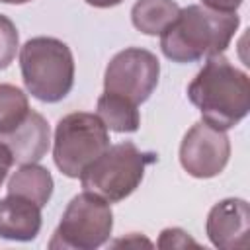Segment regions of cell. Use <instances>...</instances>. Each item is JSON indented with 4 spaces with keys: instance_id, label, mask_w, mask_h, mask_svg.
I'll return each mask as SVG.
<instances>
[{
    "instance_id": "6da1fadb",
    "label": "cell",
    "mask_w": 250,
    "mask_h": 250,
    "mask_svg": "<svg viewBox=\"0 0 250 250\" xmlns=\"http://www.w3.org/2000/svg\"><path fill=\"white\" fill-rule=\"evenodd\" d=\"M238 25L240 16L236 12H217L203 4H189L180 8L176 20L160 33V49L174 62H195L223 55Z\"/></svg>"
},
{
    "instance_id": "7a4b0ae2",
    "label": "cell",
    "mask_w": 250,
    "mask_h": 250,
    "mask_svg": "<svg viewBox=\"0 0 250 250\" xmlns=\"http://www.w3.org/2000/svg\"><path fill=\"white\" fill-rule=\"evenodd\" d=\"M201 119L217 129H232L250 111V78L225 55H213L188 86Z\"/></svg>"
},
{
    "instance_id": "3957f363",
    "label": "cell",
    "mask_w": 250,
    "mask_h": 250,
    "mask_svg": "<svg viewBox=\"0 0 250 250\" xmlns=\"http://www.w3.org/2000/svg\"><path fill=\"white\" fill-rule=\"evenodd\" d=\"M20 68L27 92L45 104L64 100L74 86V57L57 37H31L20 49Z\"/></svg>"
},
{
    "instance_id": "277c9868",
    "label": "cell",
    "mask_w": 250,
    "mask_h": 250,
    "mask_svg": "<svg viewBox=\"0 0 250 250\" xmlns=\"http://www.w3.org/2000/svg\"><path fill=\"white\" fill-rule=\"evenodd\" d=\"M156 160V152L141 150L135 143L125 141L109 145L78 178L86 191H92L109 203H117L141 186L146 166Z\"/></svg>"
},
{
    "instance_id": "5b68a950",
    "label": "cell",
    "mask_w": 250,
    "mask_h": 250,
    "mask_svg": "<svg viewBox=\"0 0 250 250\" xmlns=\"http://www.w3.org/2000/svg\"><path fill=\"white\" fill-rule=\"evenodd\" d=\"M113 230V213L109 201L104 197L82 191L66 205L59 227L55 229L49 248L51 250H94L104 246Z\"/></svg>"
},
{
    "instance_id": "8992f818",
    "label": "cell",
    "mask_w": 250,
    "mask_h": 250,
    "mask_svg": "<svg viewBox=\"0 0 250 250\" xmlns=\"http://www.w3.org/2000/svg\"><path fill=\"white\" fill-rule=\"evenodd\" d=\"M109 146V133L96 113L74 111L59 119L53 139V160L57 168L78 178L82 170Z\"/></svg>"
},
{
    "instance_id": "52a82bcc",
    "label": "cell",
    "mask_w": 250,
    "mask_h": 250,
    "mask_svg": "<svg viewBox=\"0 0 250 250\" xmlns=\"http://www.w3.org/2000/svg\"><path fill=\"white\" fill-rule=\"evenodd\" d=\"M160 76V61L141 47H127L111 57L104 72V92L121 96L135 105L145 104Z\"/></svg>"
},
{
    "instance_id": "ba28073f",
    "label": "cell",
    "mask_w": 250,
    "mask_h": 250,
    "mask_svg": "<svg viewBox=\"0 0 250 250\" xmlns=\"http://www.w3.org/2000/svg\"><path fill=\"white\" fill-rule=\"evenodd\" d=\"M230 158V141L223 129H217L203 119L191 125L180 145L182 168L199 180L219 176Z\"/></svg>"
},
{
    "instance_id": "9c48e42d",
    "label": "cell",
    "mask_w": 250,
    "mask_h": 250,
    "mask_svg": "<svg viewBox=\"0 0 250 250\" xmlns=\"http://www.w3.org/2000/svg\"><path fill=\"white\" fill-rule=\"evenodd\" d=\"M205 230L213 246L223 250L246 248L250 234V207L240 197L215 203L207 215Z\"/></svg>"
},
{
    "instance_id": "30bf717a",
    "label": "cell",
    "mask_w": 250,
    "mask_h": 250,
    "mask_svg": "<svg viewBox=\"0 0 250 250\" xmlns=\"http://www.w3.org/2000/svg\"><path fill=\"white\" fill-rule=\"evenodd\" d=\"M0 143L8 146L14 162L18 164L39 162L49 150L51 129L47 119L41 113L29 109L25 119L16 129L0 135Z\"/></svg>"
},
{
    "instance_id": "8fae6325",
    "label": "cell",
    "mask_w": 250,
    "mask_h": 250,
    "mask_svg": "<svg viewBox=\"0 0 250 250\" xmlns=\"http://www.w3.org/2000/svg\"><path fill=\"white\" fill-rule=\"evenodd\" d=\"M41 209L35 201L8 193L0 199V238L29 242L41 230Z\"/></svg>"
},
{
    "instance_id": "7c38bea8",
    "label": "cell",
    "mask_w": 250,
    "mask_h": 250,
    "mask_svg": "<svg viewBox=\"0 0 250 250\" xmlns=\"http://www.w3.org/2000/svg\"><path fill=\"white\" fill-rule=\"evenodd\" d=\"M53 176L45 166H39L37 162L20 164V168L10 176L8 180V193L27 197L35 201L39 207H45L53 195Z\"/></svg>"
},
{
    "instance_id": "4fadbf2b",
    "label": "cell",
    "mask_w": 250,
    "mask_h": 250,
    "mask_svg": "<svg viewBox=\"0 0 250 250\" xmlns=\"http://www.w3.org/2000/svg\"><path fill=\"white\" fill-rule=\"evenodd\" d=\"M139 105L131 104L129 100L104 92L96 104V115L104 121L107 131L115 133H135L141 127Z\"/></svg>"
},
{
    "instance_id": "5bb4252c",
    "label": "cell",
    "mask_w": 250,
    "mask_h": 250,
    "mask_svg": "<svg viewBox=\"0 0 250 250\" xmlns=\"http://www.w3.org/2000/svg\"><path fill=\"white\" fill-rule=\"evenodd\" d=\"M174 0H137L131 8L133 25L145 35H160L178 16Z\"/></svg>"
},
{
    "instance_id": "9a60e30c",
    "label": "cell",
    "mask_w": 250,
    "mask_h": 250,
    "mask_svg": "<svg viewBox=\"0 0 250 250\" xmlns=\"http://www.w3.org/2000/svg\"><path fill=\"white\" fill-rule=\"evenodd\" d=\"M29 113V102L21 88L0 84V135L16 129Z\"/></svg>"
},
{
    "instance_id": "2e32d148",
    "label": "cell",
    "mask_w": 250,
    "mask_h": 250,
    "mask_svg": "<svg viewBox=\"0 0 250 250\" xmlns=\"http://www.w3.org/2000/svg\"><path fill=\"white\" fill-rule=\"evenodd\" d=\"M18 47H20V35H18L16 23L8 16L0 14V70L12 64V61L16 59Z\"/></svg>"
},
{
    "instance_id": "e0dca14e",
    "label": "cell",
    "mask_w": 250,
    "mask_h": 250,
    "mask_svg": "<svg viewBox=\"0 0 250 250\" xmlns=\"http://www.w3.org/2000/svg\"><path fill=\"white\" fill-rule=\"evenodd\" d=\"M160 248H188V246H199L186 230L174 227V229H164L158 236V242H156Z\"/></svg>"
},
{
    "instance_id": "ac0fdd59",
    "label": "cell",
    "mask_w": 250,
    "mask_h": 250,
    "mask_svg": "<svg viewBox=\"0 0 250 250\" xmlns=\"http://www.w3.org/2000/svg\"><path fill=\"white\" fill-rule=\"evenodd\" d=\"M201 4L217 12H236L242 0H201Z\"/></svg>"
},
{
    "instance_id": "d6986e66",
    "label": "cell",
    "mask_w": 250,
    "mask_h": 250,
    "mask_svg": "<svg viewBox=\"0 0 250 250\" xmlns=\"http://www.w3.org/2000/svg\"><path fill=\"white\" fill-rule=\"evenodd\" d=\"M12 164H14L12 152L8 150V146H6V145H2V143H0V186H2V182L6 180V176H8L10 168H12Z\"/></svg>"
},
{
    "instance_id": "ffe728a7",
    "label": "cell",
    "mask_w": 250,
    "mask_h": 250,
    "mask_svg": "<svg viewBox=\"0 0 250 250\" xmlns=\"http://www.w3.org/2000/svg\"><path fill=\"white\" fill-rule=\"evenodd\" d=\"M123 0H86V4H90L94 8H111V6H117Z\"/></svg>"
},
{
    "instance_id": "44dd1931",
    "label": "cell",
    "mask_w": 250,
    "mask_h": 250,
    "mask_svg": "<svg viewBox=\"0 0 250 250\" xmlns=\"http://www.w3.org/2000/svg\"><path fill=\"white\" fill-rule=\"evenodd\" d=\"M2 4H27V2H31V0H0Z\"/></svg>"
}]
</instances>
